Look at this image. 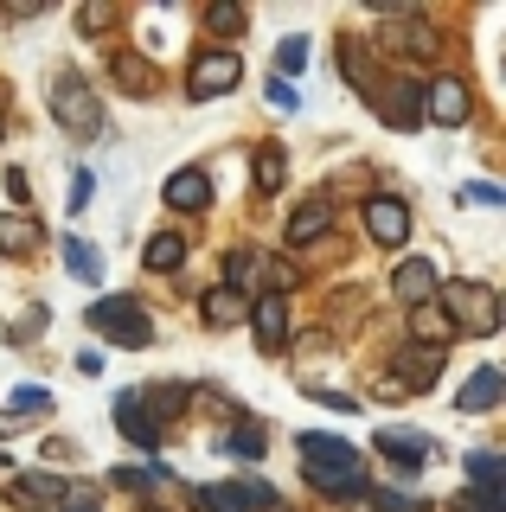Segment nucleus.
<instances>
[{
	"mask_svg": "<svg viewBox=\"0 0 506 512\" xmlns=\"http://www.w3.org/2000/svg\"><path fill=\"white\" fill-rule=\"evenodd\" d=\"M295 448H302V474H308V487H321V493H366V468H359L353 442L308 429V436L295 442Z\"/></svg>",
	"mask_w": 506,
	"mask_h": 512,
	"instance_id": "1",
	"label": "nucleus"
},
{
	"mask_svg": "<svg viewBox=\"0 0 506 512\" xmlns=\"http://www.w3.org/2000/svg\"><path fill=\"white\" fill-rule=\"evenodd\" d=\"M436 308L449 314V327H455V333H474V340H494V333H500V320H506L500 295H494L487 282H455V288H436Z\"/></svg>",
	"mask_w": 506,
	"mask_h": 512,
	"instance_id": "2",
	"label": "nucleus"
},
{
	"mask_svg": "<svg viewBox=\"0 0 506 512\" xmlns=\"http://www.w3.org/2000/svg\"><path fill=\"white\" fill-rule=\"evenodd\" d=\"M90 327L103 333V340H116V346H148L154 340V320L141 314V301L129 295H103V301H90Z\"/></svg>",
	"mask_w": 506,
	"mask_h": 512,
	"instance_id": "3",
	"label": "nucleus"
},
{
	"mask_svg": "<svg viewBox=\"0 0 506 512\" xmlns=\"http://www.w3.org/2000/svg\"><path fill=\"white\" fill-rule=\"evenodd\" d=\"M52 116H58V128H65V135L90 141V135L103 128V103H97V90H90L77 71H65V77H58V90H52Z\"/></svg>",
	"mask_w": 506,
	"mask_h": 512,
	"instance_id": "4",
	"label": "nucleus"
},
{
	"mask_svg": "<svg viewBox=\"0 0 506 512\" xmlns=\"http://www.w3.org/2000/svg\"><path fill=\"white\" fill-rule=\"evenodd\" d=\"M193 506H205V512H276V487H263V480H218V487H193Z\"/></svg>",
	"mask_w": 506,
	"mask_h": 512,
	"instance_id": "5",
	"label": "nucleus"
},
{
	"mask_svg": "<svg viewBox=\"0 0 506 512\" xmlns=\"http://www.w3.org/2000/svg\"><path fill=\"white\" fill-rule=\"evenodd\" d=\"M237 77H244V58L231 52V45H212V52H199L193 58V71H186V90L199 96H225V90H237Z\"/></svg>",
	"mask_w": 506,
	"mask_h": 512,
	"instance_id": "6",
	"label": "nucleus"
},
{
	"mask_svg": "<svg viewBox=\"0 0 506 512\" xmlns=\"http://www.w3.org/2000/svg\"><path fill=\"white\" fill-rule=\"evenodd\" d=\"M366 231H372V244L404 250V237H410V205L398 199V192H372V199H366Z\"/></svg>",
	"mask_w": 506,
	"mask_h": 512,
	"instance_id": "7",
	"label": "nucleus"
},
{
	"mask_svg": "<svg viewBox=\"0 0 506 512\" xmlns=\"http://www.w3.org/2000/svg\"><path fill=\"white\" fill-rule=\"evenodd\" d=\"M474 116V96L462 77H436L430 90H423V122H442V128H462Z\"/></svg>",
	"mask_w": 506,
	"mask_h": 512,
	"instance_id": "8",
	"label": "nucleus"
},
{
	"mask_svg": "<svg viewBox=\"0 0 506 512\" xmlns=\"http://www.w3.org/2000/svg\"><path fill=\"white\" fill-rule=\"evenodd\" d=\"M116 429H122V442H129V448H141V455L161 448V423L141 410V391H116Z\"/></svg>",
	"mask_w": 506,
	"mask_h": 512,
	"instance_id": "9",
	"label": "nucleus"
},
{
	"mask_svg": "<svg viewBox=\"0 0 506 512\" xmlns=\"http://www.w3.org/2000/svg\"><path fill=\"white\" fill-rule=\"evenodd\" d=\"M436 288H442V276H436L430 263H423V256H404V263L391 269V295H398L404 308H430Z\"/></svg>",
	"mask_w": 506,
	"mask_h": 512,
	"instance_id": "10",
	"label": "nucleus"
},
{
	"mask_svg": "<svg viewBox=\"0 0 506 512\" xmlns=\"http://www.w3.org/2000/svg\"><path fill=\"white\" fill-rule=\"evenodd\" d=\"M244 320L257 327V346L263 352H282V346H289V301H282V295H257Z\"/></svg>",
	"mask_w": 506,
	"mask_h": 512,
	"instance_id": "11",
	"label": "nucleus"
},
{
	"mask_svg": "<svg viewBox=\"0 0 506 512\" xmlns=\"http://www.w3.org/2000/svg\"><path fill=\"white\" fill-rule=\"evenodd\" d=\"M372 448H378V455H385L398 474H417L423 461H430V436H417V429H378Z\"/></svg>",
	"mask_w": 506,
	"mask_h": 512,
	"instance_id": "12",
	"label": "nucleus"
},
{
	"mask_svg": "<svg viewBox=\"0 0 506 512\" xmlns=\"http://www.w3.org/2000/svg\"><path fill=\"white\" fill-rule=\"evenodd\" d=\"M372 109H378L391 128H423V90H417V84H378Z\"/></svg>",
	"mask_w": 506,
	"mask_h": 512,
	"instance_id": "13",
	"label": "nucleus"
},
{
	"mask_svg": "<svg viewBox=\"0 0 506 512\" xmlns=\"http://www.w3.org/2000/svg\"><path fill=\"white\" fill-rule=\"evenodd\" d=\"M442 372V352L436 346H404L398 365H391V384H404V391H430Z\"/></svg>",
	"mask_w": 506,
	"mask_h": 512,
	"instance_id": "14",
	"label": "nucleus"
},
{
	"mask_svg": "<svg viewBox=\"0 0 506 512\" xmlns=\"http://www.w3.org/2000/svg\"><path fill=\"white\" fill-rule=\"evenodd\" d=\"M58 493H65V480H58V474H20L7 487V500L20 506V512H58Z\"/></svg>",
	"mask_w": 506,
	"mask_h": 512,
	"instance_id": "15",
	"label": "nucleus"
},
{
	"mask_svg": "<svg viewBox=\"0 0 506 512\" xmlns=\"http://www.w3.org/2000/svg\"><path fill=\"white\" fill-rule=\"evenodd\" d=\"M161 199L173 205V212H205V205H212V180H205L199 167H180V173L161 186Z\"/></svg>",
	"mask_w": 506,
	"mask_h": 512,
	"instance_id": "16",
	"label": "nucleus"
},
{
	"mask_svg": "<svg viewBox=\"0 0 506 512\" xmlns=\"http://www.w3.org/2000/svg\"><path fill=\"white\" fill-rule=\"evenodd\" d=\"M327 224H334V205L308 199V205H295V212H289V231H282V237L302 250V244H314V237H327Z\"/></svg>",
	"mask_w": 506,
	"mask_h": 512,
	"instance_id": "17",
	"label": "nucleus"
},
{
	"mask_svg": "<svg viewBox=\"0 0 506 512\" xmlns=\"http://www.w3.org/2000/svg\"><path fill=\"white\" fill-rule=\"evenodd\" d=\"M244 314H250V301L244 295H231V288H212V295L199 301V320L212 333H225V327H244Z\"/></svg>",
	"mask_w": 506,
	"mask_h": 512,
	"instance_id": "18",
	"label": "nucleus"
},
{
	"mask_svg": "<svg viewBox=\"0 0 506 512\" xmlns=\"http://www.w3.org/2000/svg\"><path fill=\"white\" fill-rule=\"evenodd\" d=\"M0 250L7 256H33V250H45V231L26 212H0Z\"/></svg>",
	"mask_w": 506,
	"mask_h": 512,
	"instance_id": "19",
	"label": "nucleus"
},
{
	"mask_svg": "<svg viewBox=\"0 0 506 512\" xmlns=\"http://www.w3.org/2000/svg\"><path fill=\"white\" fill-rule=\"evenodd\" d=\"M500 391H506V378L494 372V365H481V372H474V378L462 384V397H455V404H462L468 416H487V410L500 404Z\"/></svg>",
	"mask_w": 506,
	"mask_h": 512,
	"instance_id": "20",
	"label": "nucleus"
},
{
	"mask_svg": "<svg viewBox=\"0 0 506 512\" xmlns=\"http://www.w3.org/2000/svg\"><path fill=\"white\" fill-rule=\"evenodd\" d=\"M250 180H257V192H263V199H276V192H282V180H289V154H282L276 141H263V148H257V160H250Z\"/></svg>",
	"mask_w": 506,
	"mask_h": 512,
	"instance_id": "21",
	"label": "nucleus"
},
{
	"mask_svg": "<svg viewBox=\"0 0 506 512\" xmlns=\"http://www.w3.org/2000/svg\"><path fill=\"white\" fill-rule=\"evenodd\" d=\"M340 71H346V84H359L366 96H378V71H372V52L359 39H340Z\"/></svg>",
	"mask_w": 506,
	"mask_h": 512,
	"instance_id": "22",
	"label": "nucleus"
},
{
	"mask_svg": "<svg viewBox=\"0 0 506 512\" xmlns=\"http://www.w3.org/2000/svg\"><path fill=\"white\" fill-rule=\"evenodd\" d=\"M58 250H65V269H71L77 282H103V250H97V244H84V237H65Z\"/></svg>",
	"mask_w": 506,
	"mask_h": 512,
	"instance_id": "23",
	"label": "nucleus"
},
{
	"mask_svg": "<svg viewBox=\"0 0 506 512\" xmlns=\"http://www.w3.org/2000/svg\"><path fill=\"white\" fill-rule=\"evenodd\" d=\"M109 77H116V84L129 90V96H148V90H154V64H148V58H135V52H116Z\"/></svg>",
	"mask_w": 506,
	"mask_h": 512,
	"instance_id": "24",
	"label": "nucleus"
},
{
	"mask_svg": "<svg viewBox=\"0 0 506 512\" xmlns=\"http://www.w3.org/2000/svg\"><path fill=\"white\" fill-rule=\"evenodd\" d=\"M410 327H417V346H449L455 340V327H449V314H442L436 308V301H430V308H410Z\"/></svg>",
	"mask_w": 506,
	"mask_h": 512,
	"instance_id": "25",
	"label": "nucleus"
},
{
	"mask_svg": "<svg viewBox=\"0 0 506 512\" xmlns=\"http://www.w3.org/2000/svg\"><path fill=\"white\" fill-rule=\"evenodd\" d=\"M141 256H148V269H161V276H173V269L186 263V237H180V231H154Z\"/></svg>",
	"mask_w": 506,
	"mask_h": 512,
	"instance_id": "26",
	"label": "nucleus"
},
{
	"mask_svg": "<svg viewBox=\"0 0 506 512\" xmlns=\"http://www.w3.org/2000/svg\"><path fill=\"white\" fill-rule=\"evenodd\" d=\"M468 474H474V487L506 493V461L494 455V448H474V455H468Z\"/></svg>",
	"mask_w": 506,
	"mask_h": 512,
	"instance_id": "27",
	"label": "nucleus"
},
{
	"mask_svg": "<svg viewBox=\"0 0 506 512\" xmlns=\"http://www.w3.org/2000/svg\"><path fill=\"white\" fill-rule=\"evenodd\" d=\"M257 269H263V256H257V250H231V256H225V282H218V288L244 295V288L257 282Z\"/></svg>",
	"mask_w": 506,
	"mask_h": 512,
	"instance_id": "28",
	"label": "nucleus"
},
{
	"mask_svg": "<svg viewBox=\"0 0 506 512\" xmlns=\"http://www.w3.org/2000/svg\"><path fill=\"white\" fill-rule=\"evenodd\" d=\"M199 20H205V32H218V39H231V32H244V20H250V13L237 7V0H212V7H205Z\"/></svg>",
	"mask_w": 506,
	"mask_h": 512,
	"instance_id": "29",
	"label": "nucleus"
},
{
	"mask_svg": "<svg viewBox=\"0 0 506 512\" xmlns=\"http://www.w3.org/2000/svg\"><path fill=\"white\" fill-rule=\"evenodd\" d=\"M225 455H237V461H257V455H263V423H231Z\"/></svg>",
	"mask_w": 506,
	"mask_h": 512,
	"instance_id": "30",
	"label": "nucleus"
},
{
	"mask_svg": "<svg viewBox=\"0 0 506 512\" xmlns=\"http://www.w3.org/2000/svg\"><path fill=\"white\" fill-rule=\"evenodd\" d=\"M52 410V391H45V384H20V391H13V423H26V416H45Z\"/></svg>",
	"mask_w": 506,
	"mask_h": 512,
	"instance_id": "31",
	"label": "nucleus"
},
{
	"mask_svg": "<svg viewBox=\"0 0 506 512\" xmlns=\"http://www.w3.org/2000/svg\"><path fill=\"white\" fill-rule=\"evenodd\" d=\"M295 71H308V39H282V45H276V77L289 84Z\"/></svg>",
	"mask_w": 506,
	"mask_h": 512,
	"instance_id": "32",
	"label": "nucleus"
},
{
	"mask_svg": "<svg viewBox=\"0 0 506 512\" xmlns=\"http://www.w3.org/2000/svg\"><path fill=\"white\" fill-rule=\"evenodd\" d=\"M186 397H193V391H186V384H161V391H148V416H154V423H161V416H180L186 410Z\"/></svg>",
	"mask_w": 506,
	"mask_h": 512,
	"instance_id": "33",
	"label": "nucleus"
},
{
	"mask_svg": "<svg viewBox=\"0 0 506 512\" xmlns=\"http://www.w3.org/2000/svg\"><path fill=\"white\" fill-rule=\"evenodd\" d=\"M455 512H506V493H487V487H468L462 500H455Z\"/></svg>",
	"mask_w": 506,
	"mask_h": 512,
	"instance_id": "34",
	"label": "nucleus"
},
{
	"mask_svg": "<svg viewBox=\"0 0 506 512\" xmlns=\"http://www.w3.org/2000/svg\"><path fill=\"white\" fill-rule=\"evenodd\" d=\"M90 192H97V173L77 167V173H71V199H65V205H71V212H90Z\"/></svg>",
	"mask_w": 506,
	"mask_h": 512,
	"instance_id": "35",
	"label": "nucleus"
},
{
	"mask_svg": "<svg viewBox=\"0 0 506 512\" xmlns=\"http://www.w3.org/2000/svg\"><path fill=\"white\" fill-rule=\"evenodd\" d=\"M58 512H103V500L90 487H65V493H58Z\"/></svg>",
	"mask_w": 506,
	"mask_h": 512,
	"instance_id": "36",
	"label": "nucleus"
},
{
	"mask_svg": "<svg viewBox=\"0 0 506 512\" xmlns=\"http://www.w3.org/2000/svg\"><path fill=\"white\" fill-rule=\"evenodd\" d=\"M116 26V7H77V32H109Z\"/></svg>",
	"mask_w": 506,
	"mask_h": 512,
	"instance_id": "37",
	"label": "nucleus"
},
{
	"mask_svg": "<svg viewBox=\"0 0 506 512\" xmlns=\"http://www.w3.org/2000/svg\"><path fill=\"white\" fill-rule=\"evenodd\" d=\"M366 500H372L378 512H423V500H404V493H391V487H378V493H366Z\"/></svg>",
	"mask_w": 506,
	"mask_h": 512,
	"instance_id": "38",
	"label": "nucleus"
},
{
	"mask_svg": "<svg viewBox=\"0 0 506 512\" xmlns=\"http://www.w3.org/2000/svg\"><path fill=\"white\" fill-rule=\"evenodd\" d=\"M462 199H468V205H500V186L474 180V186H462Z\"/></svg>",
	"mask_w": 506,
	"mask_h": 512,
	"instance_id": "39",
	"label": "nucleus"
},
{
	"mask_svg": "<svg viewBox=\"0 0 506 512\" xmlns=\"http://www.w3.org/2000/svg\"><path fill=\"white\" fill-rule=\"evenodd\" d=\"M270 103H276V109H295V90L282 84V77H270Z\"/></svg>",
	"mask_w": 506,
	"mask_h": 512,
	"instance_id": "40",
	"label": "nucleus"
},
{
	"mask_svg": "<svg viewBox=\"0 0 506 512\" xmlns=\"http://www.w3.org/2000/svg\"><path fill=\"white\" fill-rule=\"evenodd\" d=\"M0 128H7V90H0Z\"/></svg>",
	"mask_w": 506,
	"mask_h": 512,
	"instance_id": "41",
	"label": "nucleus"
}]
</instances>
